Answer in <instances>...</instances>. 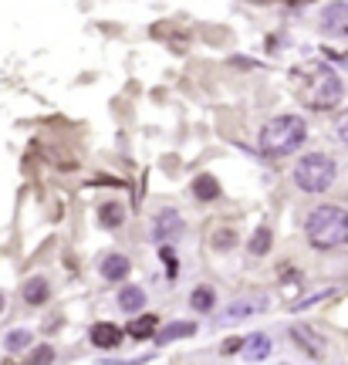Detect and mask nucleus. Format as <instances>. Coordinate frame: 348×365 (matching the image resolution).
<instances>
[{
	"label": "nucleus",
	"instance_id": "1",
	"mask_svg": "<svg viewBox=\"0 0 348 365\" xmlns=\"http://www.w3.org/2000/svg\"><path fill=\"white\" fill-rule=\"evenodd\" d=\"M304 233L308 241L321 247V250H335L348 243V213L342 207H318L308 213L304 220Z\"/></svg>",
	"mask_w": 348,
	"mask_h": 365
},
{
	"label": "nucleus",
	"instance_id": "2",
	"mask_svg": "<svg viewBox=\"0 0 348 365\" xmlns=\"http://www.w3.org/2000/svg\"><path fill=\"white\" fill-rule=\"evenodd\" d=\"M304 119L298 115H281V119H271L264 129H260V152L264 156H288L304 142Z\"/></svg>",
	"mask_w": 348,
	"mask_h": 365
},
{
	"label": "nucleus",
	"instance_id": "3",
	"mask_svg": "<svg viewBox=\"0 0 348 365\" xmlns=\"http://www.w3.org/2000/svg\"><path fill=\"white\" fill-rule=\"evenodd\" d=\"M294 182L304 193H325L335 182V163L328 156H321V152H311L294 166Z\"/></svg>",
	"mask_w": 348,
	"mask_h": 365
},
{
	"label": "nucleus",
	"instance_id": "4",
	"mask_svg": "<svg viewBox=\"0 0 348 365\" xmlns=\"http://www.w3.org/2000/svg\"><path fill=\"white\" fill-rule=\"evenodd\" d=\"M301 98H304V105H311V108H332L342 98V81H338V75H335L332 68H318V71H311V75L304 78Z\"/></svg>",
	"mask_w": 348,
	"mask_h": 365
},
{
	"label": "nucleus",
	"instance_id": "5",
	"mask_svg": "<svg viewBox=\"0 0 348 365\" xmlns=\"http://www.w3.org/2000/svg\"><path fill=\"white\" fill-rule=\"evenodd\" d=\"M267 308V298L264 294H250V298H240V301H233L227 308V315L224 321H237V318H250V315H260Z\"/></svg>",
	"mask_w": 348,
	"mask_h": 365
},
{
	"label": "nucleus",
	"instance_id": "6",
	"mask_svg": "<svg viewBox=\"0 0 348 365\" xmlns=\"http://www.w3.org/2000/svg\"><path fill=\"white\" fill-rule=\"evenodd\" d=\"M180 230H182L180 213H176V210H166V213H159V220L152 224V241H173V237H176Z\"/></svg>",
	"mask_w": 348,
	"mask_h": 365
},
{
	"label": "nucleus",
	"instance_id": "7",
	"mask_svg": "<svg viewBox=\"0 0 348 365\" xmlns=\"http://www.w3.org/2000/svg\"><path fill=\"white\" fill-rule=\"evenodd\" d=\"M321 28L328 30V34H338V30L348 28V4L345 0H338V4H328V7H325V14H321Z\"/></svg>",
	"mask_w": 348,
	"mask_h": 365
},
{
	"label": "nucleus",
	"instance_id": "8",
	"mask_svg": "<svg viewBox=\"0 0 348 365\" xmlns=\"http://www.w3.org/2000/svg\"><path fill=\"white\" fill-rule=\"evenodd\" d=\"M119 342H122V328L108 325V321H102V325L91 328V345H98V349H115Z\"/></svg>",
	"mask_w": 348,
	"mask_h": 365
},
{
	"label": "nucleus",
	"instance_id": "9",
	"mask_svg": "<svg viewBox=\"0 0 348 365\" xmlns=\"http://www.w3.org/2000/svg\"><path fill=\"white\" fill-rule=\"evenodd\" d=\"M240 349L247 359H254V362H260V359H267V352H271V338L267 335H250V338H243Z\"/></svg>",
	"mask_w": 348,
	"mask_h": 365
},
{
	"label": "nucleus",
	"instance_id": "10",
	"mask_svg": "<svg viewBox=\"0 0 348 365\" xmlns=\"http://www.w3.org/2000/svg\"><path fill=\"white\" fill-rule=\"evenodd\" d=\"M129 274V260L122 257V254H108V257H102V277H108V281H122Z\"/></svg>",
	"mask_w": 348,
	"mask_h": 365
},
{
	"label": "nucleus",
	"instance_id": "11",
	"mask_svg": "<svg viewBox=\"0 0 348 365\" xmlns=\"http://www.w3.org/2000/svg\"><path fill=\"white\" fill-rule=\"evenodd\" d=\"M197 332V325L193 321H176V325H169L166 332H156V342L159 345H166V342H176V338H186V335Z\"/></svg>",
	"mask_w": 348,
	"mask_h": 365
},
{
	"label": "nucleus",
	"instance_id": "12",
	"mask_svg": "<svg viewBox=\"0 0 348 365\" xmlns=\"http://www.w3.org/2000/svg\"><path fill=\"white\" fill-rule=\"evenodd\" d=\"M24 301L28 304H45L47 301V281L45 277H30L24 284Z\"/></svg>",
	"mask_w": 348,
	"mask_h": 365
},
{
	"label": "nucleus",
	"instance_id": "13",
	"mask_svg": "<svg viewBox=\"0 0 348 365\" xmlns=\"http://www.w3.org/2000/svg\"><path fill=\"white\" fill-rule=\"evenodd\" d=\"M129 335H132V338H149V335H156V315H142V318H136L132 325H129Z\"/></svg>",
	"mask_w": 348,
	"mask_h": 365
},
{
	"label": "nucleus",
	"instance_id": "14",
	"mask_svg": "<svg viewBox=\"0 0 348 365\" xmlns=\"http://www.w3.org/2000/svg\"><path fill=\"white\" fill-rule=\"evenodd\" d=\"M119 304L125 308V311H139L142 304H146V291H139V288H125L119 294Z\"/></svg>",
	"mask_w": 348,
	"mask_h": 365
},
{
	"label": "nucleus",
	"instance_id": "15",
	"mask_svg": "<svg viewBox=\"0 0 348 365\" xmlns=\"http://www.w3.org/2000/svg\"><path fill=\"white\" fill-rule=\"evenodd\" d=\"M193 193H197L199 199H213L216 193H220V186H216V180H213V176H199V180L193 182Z\"/></svg>",
	"mask_w": 348,
	"mask_h": 365
},
{
	"label": "nucleus",
	"instance_id": "16",
	"mask_svg": "<svg viewBox=\"0 0 348 365\" xmlns=\"http://www.w3.org/2000/svg\"><path fill=\"white\" fill-rule=\"evenodd\" d=\"M267 250H271V230L267 227H260L257 233H254V241H250V254H267Z\"/></svg>",
	"mask_w": 348,
	"mask_h": 365
},
{
	"label": "nucleus",
	"instance_id": "17",
	"mask_svg": "<svg viewBox=\"0 0 348 365\" xmlns=\"http://www.w3.org/2000/svg\"><path fill=\"white\" fill-rule=\"evenodd\" d=\"M102 224H105V227H119L122 224V207L119 203H105V207H102Z\"/></svg>",
	"mask_w": 348,
	"mask_h": 365
},
{
	"label": "nucleus",
	"instance_id": "18",
	"mask_svg": "<svg viewBox=\"0 0 348 365\" xmlns=\"http://www.w3.org/2000/svg\"><path fill=\"white\" fill-rule=\"evenodd\" d=\"M190 301H193V308H197V311H210V308H213V291L210 288L193 291V298H190Z\"/></svg>",
	"mask_w": 348,
	"mask_h": 365
},
{
	"label": "nucleus",
	"instance_id": "19",
	"mask_svg": "<svg viewBox=\"0 0 348 365\" xmlns=\"http://www.w3.org/2000/svg\"><path fill=\"white\" fill-rule=\"evenodd\" d=\"M30 345V332H11L7 335V352H24Z\"/></svg>",
	"mask_w": 348,
	"mask_h": 365
},
{
	"label": "nucleus",
	"instance_id": "20",
	"mask_svg": "<svg viewBox=\"0 0 348 365\" xmlns=\"http://www.w3.org/2000/svg\"><path fill=\"white\" fill-rule=\"evenodd\" d=\"M51 359H54V352L47 349V345H45V349H37L34 355H30V362H51Z\"/></svg>",
	"mask_w": 348,
	"mask_h": 365
},
{
	"label": "nucleus",
	"instance_id": "21",
	"mask_svg": "<svg viewBox=\"0 0 348 365\" xmlns=\"http://www.w3.org/2000/svg\"><path fill=\"white\" fill-rule=\"evenodd\" d=\"M163 260H166V271H169V274H176V254H173L169 247L163 250Z\"/></svg>",
	"mask_w": 348,
	"mask_h": 365
},
{
	"label": "nucleus",
	"instance_id": "22",
	"mask_svg": "<svg viewBox=\"0 0 348 365\" xmlns=\"http://www.w3.org/2000/svg\"><path fill=\"white\" fill-rule=\"evenodd\" d=\"M338 136H342V139L348 142V112L342 115V119H338Z\"/></svg>",
	"mask_w": 348,
	"mask_h": 365
},
{
	"label": "nucleus",
	"instance_id": "23",
	"mask_svg": "<svg viewBox=\"0 0 348 365\" xmlns=\"http://www.w3.org/2000/svg\"><path fill=\"white\" fill-rule=\"evenodd\" d=\"M0 311H4V294H0Z\"/></svg>",
	"mask_w": 348,
	"mask_h": 365
}]
</instances>
